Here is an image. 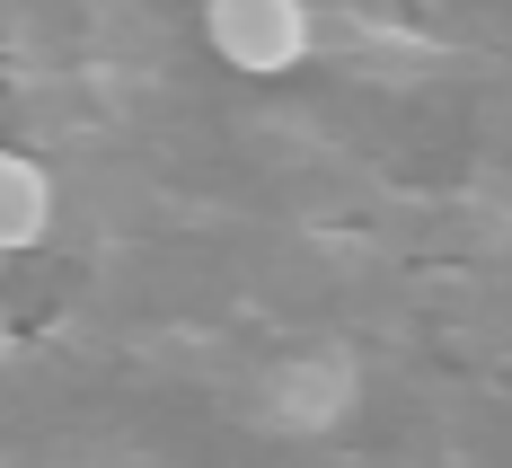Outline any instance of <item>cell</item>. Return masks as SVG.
Here are the masks:
<instances>
[{
    "instance_id": "6da1fadb",
    "label": "cell",
    "mask_w": 512,
    "mask_h": 468,
    "mask_svg": "<svg viewBox=\"0 0 512 468\" xmlns=\"http://www.w3.org/2000/svg\"><path fill=\"white\" fill-rule=\"evenodd\" d=\"M301 36H309V18L292 0H212V45L239 71H283L301 53Z\"/></svg>"
}]
</instances>
